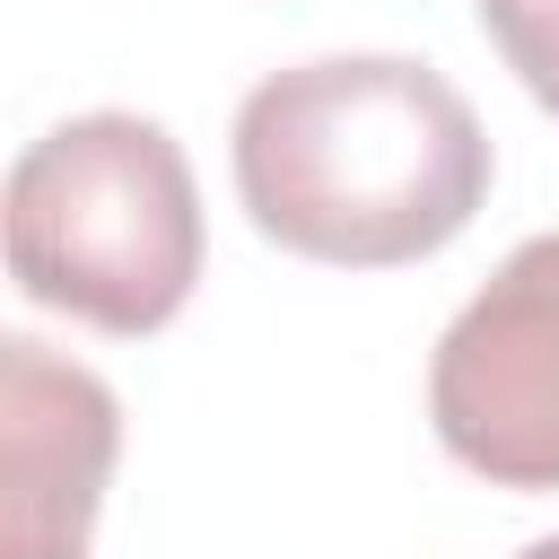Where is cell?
I'll return each mask as SVG.
<instances>
[{
	"label": "cell",
	"instance_id": "2",
	"mask_svg": "<svg viewBox=\"0 0 559 559\" xmlns=\"http://www.w3.org/2000/svg\"><path fill=\"white\" fill-rule=\"evenodd\" d=\"M9 280L114 341L166 332L201 280V192L166 122L79 114L9 166Z\"/></svg>",
	"mask_w": 559,
	"mask_h": 559
},
{
	"label": "cell",
	"instance_id": "6",
	"mask_svg": "<svg viewBox=\"0 0 559 559\" xmlns=\"http://www.w3.org/2000/svg\"><path fill=\"white\" fill-rule=\"evenodd\" d=\"M524 559H559V533H550V542H533V550H524Z\"/></svg>",
	"mask_w": 559,
	"mask_h": 559
},
{
	"label": "cell",
	"instance_id": "5",
	"mask_svg": "<svg viewBox=\"0 0 559 559\" xmlns=\"http://www.w3.org/2000/svg\"><path fill=\"white\" fill-rule=\"evenodd\" d=\"M489 44L507 52V70L524 79V96L542 114H559V0H472Z\"/></svg>",
	"mask_w": 559,
	"mask_h": 559
},
{
	"label": "cell",
	"instance_id": "4",
	"mask_svg": "<svg viewBox=\"0 0 559 559\" xmlns=\"http://www.w3.org/2000/svg\"><path fill=\"white\" fill-rule=\"evenodd\" d=\"M122 454V402L44 341H0V559H87Z\"/></svg>",
	"mask_w": 559,
	"mask_h": 559
},
{
	"label": "cell",
	"instance_id": "1",
	"mask_svg": "<svg viewBox=\"0 0 559 559\" xmlns=\"http://www.w3.org/2000/svg\"><path fill=\"white\" fill-rule=\"evenodd\" d=\"M236 201L306 262L393 271L445 253L489 201V131L402 52H323L236 105Z\"/></svg>",
	"mask_w": 559,
	"mask_h": 559
},
{
	"label": "cell",
	"instance_id": "3",
	"mask_svg": "<svg viewBox=\"0 0 559 559\" xmlns=\"http://www.w3.org/2000/svg\"><path fill=\"white\" fill-rule=\"evenodd\" d=\"M428 419L489 489H559V227L524 236L445 323Z\"/></svg>",
	"mask_w": 559,
	"mask_h": 559
}]
</instances>
